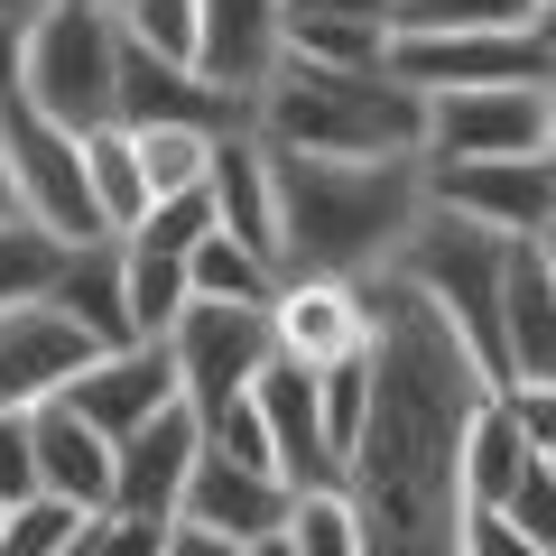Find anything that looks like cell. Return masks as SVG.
<instances>
[{"label":"cell","mask_w":556,"mask_h":556,"mask_svg":"<svg viewBox=\"0 0 556 556\" xmlns=\"http://www.w3.org/2000/svg\"><path fill=\"white\" fill-rule=\"evenodd\" d=\"M362 288L380 316V353L371 427L343 455V510L362 529V556H464V529H473L464 437H473V408L492 399V371L399 269L362 278Z\"/></svg>","instance_id":"cell-1"},{"label":"cell","mask_w":556,"mask_h":556,"mask_svg":"<svg viewBox=\"0 0 556 556\" xmlns=\"http://www.w3.org/2000/svg\"><path fill=\"white\" fill-rule=\"evenodd\" d=\"M417 214H427V159H278V278L362 288L399 269Z\"/></svg>","instance_id":"cell-2"},{"label":"cell","mask_w":556,"mask_h":556,"mask_svg":"<svg viewBox=\"0 0 556 556\" xmlns=\"http://www.w3.org/2000/svg\"><path fill=\"white\" fill-rule=\"evenodd\" d=\"M260 139L278 159H427V93L371 65V75H334V65H278L260 93Z\"/></svg>","instance_id":"cell-3"},{"label":"cell","mask_w":556,"mask_h":556,"mask_svg":"<svg viewBox=\"0 0 556 556\" xmlns=\"http://www.w3.org/2000/svg\"><path fill=\"white\" fill-rule=\"evenodd\" d=\"M510 251L519 241L482 232V223H464V214H437V204L417 214L408 251H399V278L464 334V353L492 371V390H501V288H510Z\"/></svg>","instance_id":"cell-4"},{"label":"cell","mask_w":556,"mask_h":556,"mask_svg":"<svg viewBox=\"0 0 556 556\" xmlns=\"http://www.w3.org/2000/svg\"><path fill=\"white\" fill-rule=\"evenodd\" d=\"M121 56H130V28L102 0H65L56 20L28 28V112H47L56 130L93 139L121 121Z\"/></svg>","instance_id":"cell-5"},{"label":"cell","mask_w":556,"mask_h":556,"mask_svg":"<svg viewBox=\"0 0 556 556\" xmlns=\"http://www.w3.org/2000/svg\"><path fill=\"white\" fill-rule=\"evenodd\" d=\"M0 159H10V186H20V214L38 223L47 241H65V251H84V241H112V223H102L93 204V167H84V139L56 130L47 112H10L0 121Z\"/></svg>","instance_id":"cell-6"},{"label":"cell","mask_w":556,"mask_h":556,"mask_svg":"<svg viewBox=\"0 0 556 556\" xmlns=\"http://www.w3.org/2000/svg\"><path fill=\"white\" fill-rule=\"evenodd\" d=\"M177 353V380H186V408L214 427L232 399H251V380L278 362V334H269V306H186V325L167 334Z\"/></svg>","instance_id":"cell-7"},{"label":"cell","mask_w":556,"mask_h":556,"mask_svg":"<svg viewBox=\"0 0 556 556\" xmlns=\"http://www.w3.org/2000/svg\"><path fill=\"white\" fill-rule=\"evenodd\" d=\"M427 204L482 223V232H501V241H547L556 167L547 159H427Z\"/></svg>","instance_id":"cell-8"},{"label":"cell","mask_w":556,"mask_h":556,"mask_svg":"<svg viewBox=\"0 0 556 556\" xmlns=\"http://www.w3.org/2000/svg\"><path fill=\"white\" fill-rule=\"evenodd\" d=\"M269 334H278V362L325 380L334 362H362L380 343V316H371V288H353V278H278Z\"/></svg>","instance_id":"cell-9"},{"label":"cell","mask_w":556,"mask_h":556,"mask_svg":"<svg viewBox=\"0 0 556 556\" xmlns=\"http://www.w3.org/2000/svg\"><path fill=\"white\" fill-rule=\"evenodd\" d=\"M390 75L408 93H501V84H556L538 56V28H501V38H390Z\"/></svg>","instance_id":"cell-10"},{"label":"cell","mask_w":556,"mask_h":556,"mask_svg":"<svg viewBox=\"0 0 556 556\" xmlns=\"http://www.w3.org/2000/svg\"><path fill=\"white\" fill-rule=\"evenodd\" d=\"M93 362H102L93 334H84L56 298L0 316V417H28V408H47V399H65Z\"/></svg>","instance_id":"cell-11"},{"label":"cell","mask_w":556,"mask_h":556,"mask_svg":"<svg viewBox=\"0 0 556 556\" xmlns=\"http://www.w3.org/2000/svg\"><path fill=\"white\" fill-rule=\"evenodd\" d=\"M538 149H547V84L427 102V159H538Z\"/></svg>","instance_id":"cell-12"},{"label":"cell","mask_w":556,"mask_h":556,"mask_svg":"<svg viewBox=\"0 0 556 556\" xmlns=\"http://www.w3.org/2000/svg\"><path fill=\"white\" fill-rule=\"evenodd\" d=\"M251 399H260V417H269L278 482H288L298 501L343 492V455H334V437H325V390H316V371H298V362H269V371L251 380Z\"/></svg>","instance_id":"cell-13"},{"label":"cell","mask_w":556,"mask_h":556,"mask_svg":"<svg viewBox=\"0 0 556 556\" xmlns=\"http://www.w3.org/2000/svg\"><path fill=\"white\" fill-rule=\"evenodd\" d=\"M28 437H38V492L47 501H75L84 519H102L121 501V445L84 408L47 399V408H28Z\"/></svg>","instance_id":"cell-14"},{"label":"cell","mask_w":556,"mask_h":556,"mask_svg":"<svg viewBox=\"0 0 556 556\" xmlns=\"http://www.w3.org/2000/svg\"><path fill=\"white\" fill-rule=\"evenodd\" d=\"M186 399V380H177V353H167V343H130V353H102L93 371L75 380V390H65V408H84L102 427V437H139V427H149V417H167Z\"/></svg>","instance_id":"cell-15"},{"label":"cell","mask_w":556,"mask_h":556,"mask_svg":"<svg viewBox=\"0 0 556 556\" xmlns=\"http://www.w3.org/2000/svg\"><path fill=\"white\" fill-rule=\"evenodd\" d=\"M195 464H204V417L177 399V408L149 417L139 437H121V501H112V510H130V519H177Z\"/></svg>","instance_id":"cell-16"},{"label":"cell","mask_w":556,"mask_h":556,"mask_svg":"<svg viewBox=\"0 0 556 556\" xmlns=\"http://www.w3.org/2000/svg\"><path fill=\"white\" fill-rule=\"evenodd\" d=\"M195 65L223 84V93L260 102V93H269V75L288 65V0H204Z\"/></svg>","instance_id":"cell-17"},{"label":"cell","mask_w":556,"mask_h":556,"mask_svg":"<svg viewBox=\"0 0 556 556\" xmlns=\"http://www.w3.org/2000/svg\"><path fill=\"white\" fill-rule=\"evenodd\" d=\"M204 195H214L223 241H241V251H260L278 269V159H269V139H260V130H223Z\"/></svg>","instance_id":"cell-18"},{"label":"cell","mask_w":556,"mask_h":556,"mask_svg":"<svg viewBox=\"0 0 556 556\" xmlns=\"http://www.w3.org/2000/svg\"><path fill=\"white\" fill-rule=\"evenodd\" d=\"M177 519H195V529L251 547V538H278L288 519H298V492H288V482H269V473H241V464L204 455L195 482H186V510H177Z\"/></svg>","instance_id":"cell-19"},{"label":"cell","mask_w":556,"mask_h":556,"mask_svg":"<svg viewBox=\"0 0 556 556\" xmlns=\"http://www.w3.org/2000/svg\"><path fill=\"white\" fill-rule=\"evenodd\" d=\"M510 380H556V269L538 241L510 251V288H501V390Z\"/></svg>","instance_id":"cell-20"},{"label":"cell","mask_w":556,"mask_h":556,"mask_svg":"<svg viewBox=\"0 0 556 556\" xmlns=\"http://www.w3.org/2000/svg\"><path fill=\"white\" fill-rule=\"evenodd\" d=\"M47 298L93 334V353H130V343H139V325H130V251H121V241H84V251H65V269H56Z\"/></svg>","instance_id":"cell-21"},{"label":"cell","mask_w":556,"mask_h":556,"mask_svg":"<svg viewBox=\"0 0 556 556\" xmlns=\"http://www.w3.org/2000/svg\"><path fill=\"white\" fill-rule=\"evenodd\" d=\"M538 445L519 437V417L501 408V390L473 408V437H464V492H473V510H510V492L529 482Z\"/></svg>","instance_id":"cell-22"},{"label":"cell","mask_w":556,"mask_h":556,"mask_svg":"<svg viewBox=\"0 0 556 556\" xmlns=\"http://www.w3.org/2000/svg\"><path fill=\"white\" fill-rule=\"evenodd\" d=\"M84 167H93V204H102V223H112V241H130L139 223H149V204H159L149 195V167H139V139L112 121V130L84 139Z\"/></svg>","instance_id":"cell-23"},{"label":"cell","mask_w":556,"mask_h":556,"mask_svg":"<svg viewBox=\"0 0 556 556\" xmlns=\"http://www.w3.org/2000/svg\"><path fill=\"white\" fill-rule=\"evenodd\" d=\"M538 28V0H399L390 38H501Z\"/></svg>","instance_id":"cell-24"},{"label":"cell","mask_w":556,"mask_h":556,"mask_svg":"<svg viewBox=\"0 0 556 556\" xmlns=\"http://www.w3.org/2000/svg\"><path fill=\"white\" fill-rule=\"evenodd\" d=\"M186 278H195V306H269L278 298V269L260 251H241V241H223V232L186 260Z\"/></svg>","instance_id":"cell-25"},{"label":"cell","mask_w":556,"mask_h":556,"mask_svg":"<svg viewBox=\"0 0 556 556\" xmlns=\"http://www.w3.org/2000/svg\"><path fill=\"white\" fill-rule=\"evenodd\" d=\"M56 269H65V241H47L38 223H10V232H0V316L38 306L47 288H56Z\"/></svg>","instance_id":"cell-26"},{"label":"cell","mask_w":556,"mask_h":556,"mask_svg":"<svg viewBox=\"0 0 556 556\" xmlns=\"http://www.w3.org/2000/svg\"><path fill=\"white\" fill-rule=\"evenodd\" d=\"M139 139V167H149V195H204V177H214V139L204 130H130Z\"/></svg>","instance_id":"cell-27"},{"label":"cell","mask_w":556,"mask_h":556,"mask_svg":"<svg viewBox=\"0 0 556 556\" xmlns=\"http://www.w3.org/2000/svg\"><path fill=\"white\" fill-rule=\"evenodd\" d=\"M121 28H130V47H149V56L195 65V47H204V0H121Z\"/></svg>","instance_id":"cell-28"},{"label":"cell","mask_w":556,"mask_h":556,"mask_svg":"<svg viewBox=\"0 0 556 556\" xmlns=\"http://www.w3.org/2000/svg\"><path fill=\"white\" fill-rule=\"evenodd\" d=\"M371 353H380V343H371ZM371 353H362V362H334V371L316 380V390H325V437H334V455H353L362 427H371Z\"/></svg>","instance_id":"cell-29"},{"label":"cell","mask_w":556,"mask_h":556,"mask_svg":"<svg viewBox=\"0 0 556 556\" xmlns=\"http://www.w3.org/2000/svg\"><path fill=\"white\" fill-rule=\"evenodd\" d=\"M204 455H223V464H241V473H269V482H278V445H269L260 399H232V408L204 427Z\"/></svg>","instance_id":"cell-30"},{"label":"cell","mask_w":556,"mask_h":556,"mask_svg":"<svg viewBox=\"0 0 556 556\" xmlns=\"http://www.w3.org/2000/svg\"><path fill=\"white\" fill-rule=\"evenodd\" d=\"M298 556H362V529H353V510H343V492H316V501H298Z\"/></svg>","instance_id":"cell-31"},{"label":"cell","mask_w":556,"mask_h":556,"mask_svg":"<svg viewBox=\"0 0 556 556\" xmlns=\"http://www.w3.org/2000/svg\"><path fill=\"white\" fill-rule=\"evenodd\" d=\"M510 529L529 538L538 556H556V464H547V455H538V464H529V482L510 492Z\"/></svg>","instance_id":"cell-32"},{"label":"cell","mask_w":556,"mask_h":556,"mask_svg":"<svg viewBox=\"0 0 556 556\" xmlns=\"http://www.w3.org/2000/svg\"><path fill=\"white\" fill-rule=\"evenodd\" d=\"M167 529L177 519H130V510H102L93 529H84V556H159Z\"/></svg>","instance_id":"cell-33"},{"label":"cell","mask_w":556,"mask_h":556,"mask_svg":"<svg viewBox=\"0 0 556 556\" xmlns=\"http://www.w3.org/2000/svg\"><path fill=\"white\" fill-rule=\"evenodd\" d=\"M38 501V437H28V417H0V510H20Z\"/></svg>","instance_id":"cell-34"},{"label":"cell","mask_w":556,"mask_h":556,"mask_svg":"<svg viewBox=\"0 0 556 556\" xmlns=\"http://www.w3.org/2000/svg\"><path fill=\"white\" fill-rule=\"evenodd\" d=\"M501 408L519 417V437L538 445V455L556 464V380H510V390H501Z\"/></svg>","instance_id":"cell-35"},{"label":"cell","mask_w":556,"mask_h":556,"mask_svg":"<svg viewBox=\"0 0 556 556\" xmlns=\"http://www.w3.org/2000/svg\"><path fill=\"white\" fill-rule=\"evenodd\" d=\"M288 20H353V28H390L399 0H288Z\"/></svg>","instance_id":"cell-36"},{"label":"cell","mask_w":556,"mask_h":556,"mask_svg":"<svg viewBox=\"0 0 556 556\" xmlns=\"http://www.w3.org/2000/svg\"><path fill=\"white\" fill-rule=\"evenodd\" d=\"M464 556H538V547L510 529V510H473V529H464Z\"/></svg>","instance_id":"cell-37"},{"label":"cell","mask_w":556,"mask_h":556,"mask_svg":"<svg viewBox=\"0 0 556 556\" xmlns=\"http://www.w3.org/2000/svg\"><path fill=\"white\" fill-rule=\"evenodd\" d=\"M28 102V28H0V121Z\"/></svg>","instance_id":"cell-38"},{"label":"cell","mask_w":556,"mask_h":556,"mask_svg":"<svg viewBox=\"0 0 556 556\" xmlns=\"http://www.w3.org/2000/svg\"><path fill=\"white\" fill-rule=\"evenodd\" d=\"M159 556H241V547H232V538H214V529H195V519H177Z\"/></svg>","instance_id":"cell-39"},{"label":"cell","mask_w":556,"mask_h":556,"mask_svg":"<svg viewBox=\"0 0 556 556\" xmlns=\"http://www.w3.org/2000/svg\"><path fill=\"white\" fill-rule=\"evenodd\" d=\"M65 0H0V28H38V20H56Z\"/></svg>","instance_id":"cell-40"},{"label":"cell","mask_w":556,"mask_h":556,"mask_svg":"<svg viewBox=\"0 0 556 556\" xmlns=\"http://www.w3.org/2000/svg\"><path fill=\"white\" fill-rule=\"evenodd\" d=\"M10 223H28V214H20V186H10V159H0V232Z\"/></svg>","instance_id":"cell-41"},{"label":"cell","mask_w":556,"mask_h":556,"mask_svg":"<svg viewBox=\"0 0 556 556\" xmlns=\"http://www.w3.org/2000/svg\"><path fill=\"white\" fill-rule=\"evenodd\" d=\"M241 556H298V529H278V538H251Z\"/></svg>","instance_id":"cell-42"},{"label":"cell","mask_w":556,"mask_h":556,"mask_svg":"<svg viewBox=\"0 0 556 556\" xmlns=\"http://www.w3.org/2000/svg\"><path fill=\"white\" fill-rule=\"evenodd\" d=\"M538 56H547V75H556V10H538Z\"/></svg>","instance_id":"cell-43"},{"label":"cell","mask_w":556,"mask_h":556,"mask_svg":"<svg viewBox=\"0 0 556 556\" xmlns=\"http://www.w3.org/2000/svg\"><path fill=\"white\" fill-rule=\"evenodd\" d=\"M538 159H547V167H556V84H547V149H538Z\"/></svg>","instance_id":"cell-44"},{"label":"cell","mask_w":556,"mask_h":556,"mask_svg":"<svg viewBox=\"0 0 556 556\" xmlns=\"http://www.w3.org/2000/svg\"><path fill=\"white\" fill-rule=\"evenodd\" d=\"M538 251H547V269H556V223H547V241H538Z\"/></svg>","instance_id":"cell-45"},{"label":"cell","mask_w":556,"mask_h":556,"mask_svg":"<svg viewBox=\"0 0 556 556\" xmlns=\"http://www.w3.org/2000/svg\"><path fill=\"white\" fill-rule=\"evenodd\" d=\"M538 10H556V0H538Z\"/></svg>","instance_id":"cell-46"},{"label":"cell","mask_w":556,"mask_h":556,"mask_svg":"<svg viewBox=\"0 0 556 556\" xmlns=\"http://www.w3.org/2000/svg\"><path fill=\"white\" fill-rule=\"evenodd\" d=\"M102 10H121V0H102Z\"/></svg>","instance_id":"cell-47"},{"label":"cell","mask_w":556,"mask_h":556,"mask_svg":"<svg viewBox=\"0 0 556 556\" xmlns=\"http://www.w3.org/2000/svg\"><path fill=\"white\" fill-rule=\"evenodd\" d=\"M0 519H10V510H0Z\"/></svg>","instance_id":"cell-48"},{"label":"cell","mask_w":556,"mask_h":556,"mask_svg":"<svg viewBox=\"0 0 556 556\" xmlns=\"http://www.w3.org/2000/svg\"><path fill=\"white\" fill-rule=\"evenodd\" d=\"M75 556H84V547H75Z\"/></svg>","instance_id":"cell-49"}]
</instances>
